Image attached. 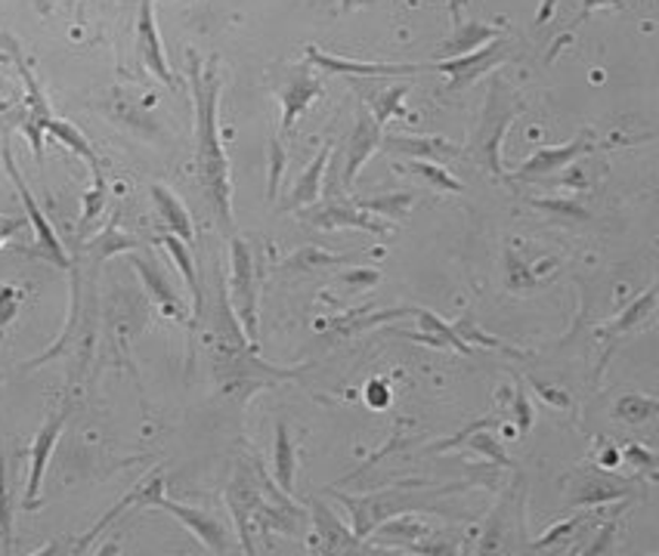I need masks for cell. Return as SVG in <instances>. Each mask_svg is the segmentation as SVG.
<instances>
[{"mask_svg": "<svg viewBox=\"0 0 659 556\" xmlns=\"http://www.w3.org/2000/svg\"><path fill=\"white\" fill-rule=\"evenodd\" d=\"M161 244L168 248V254L174 257V263H177L180 275H183V282L190 285V294H193V303H195V316H202V282H198V272H195V260L193 254H190V248H186V241L177 239L174 232H164L161 236Z\"/></svg>", "mask_w": 659, "mask_h": 556, "instance_id": "cell-29", "label": "cell"}, {"mask_svg": "<svg viewBox=\"0 0 659 556\" xmlns=\"http://www.w3.org/2000/svg\"><path fill=\"white\" fill-rule=\"evenodd\" d=\"M412 316L419 318V328L421 331H400V337L406 340H415V344H424V347H446V350H458V352H471L465 340L458 337L455 331V325L450 321H443V318L431 313V309H419V306H412Z\"/></svg>", "mask_w": 659, "mask_h": 556, "instance_id": "cell-20", "label": "cell"}, {"mask_svg": "<svg viewBox=\"0 0 659 556\" xmlns=\"http://www.w3.org/2000/svg\"><path fill=\"white\" fill-rule=\"evenodd\" d=\"M44 133L56 137L60 143H65V149H72L78 159L87 161V167H90L94 174H102V164H99L94 145H90V140H87L75 124H68V121H63V118H50L47 124H44Z\"/></svg>", "mask_w": 659, "mask_h": 556, "instance_id": "cell-27", "label": "cell"}, {"mask_svg": "<svg viewBox=\"0 0 659 556\" xmlns=\"http://www.w3.org/2000/svg\"><path fill=\"white\" fill-rule=\"evenodd\" d=\"M313 525H316V544L322 554H356L363 550V541L356 538L354 528H344L338 516L322 501H313Z\"/></svg>", "mask_w": 659, "mask_h": 556, "instance_id": "cell-19", "label": "cell"}, {"mask_svg": "<svg viewBox=\"0 0 659 556\" xmlns=\"http://www.w3.org/2000/svg\"><path fill=\"white\" fill-rule=\"evenodd\" d=\"M619 516H623V508L613 510V516L604 523V528L597 532L592 544L585 547V556H601V554H611L613 538H616V528H619Z\"/></svg>", "mask_w": 659, "mask_h": 556, "instance_id": "cell-39", "label": "cell"}, {"mask_svg": "<svg viewBox=\"0 0 659 556\" xmlns=\"http://www.w3.org/2000/svg\"><path fill=\"white\" fill-rule=\"evenodd\" d=\"M657 412V399L650 396H623L616 402V408H613V414H616L623 424H644V421H650Z\"/></svg>", "mask_w": 659, "mask_h": 556, "instance_id": "cell-34", "label": "cell"}, {"mask_svg": "<svg viewBox=\"0 0 659 556\" xmlns=\"http://www.w3.org/2000/svg\"><path fill=\"white\" fill-rule=\"evenodd\" d=\"M462 3H465V0H452L450 7H452V25H458V22H462Z\"/></svg>", "mask_w": 659, "mask_h": 556, "instance_id": "cell-51", "label": "cell"}, {"mask_svg": "<svg viewBox=\"0 0 659 556\" xmlns=\"http://www.w3.org/2000/svg\"><path fill=\"white\" fill-rule=\"evenodd\" d=\"M267 494H260V473L258 467H239L236 479L226 489V504L233 510V520L239 528V541L245 554H255V535L251 525L258 520V510Z\"/></svg>", "mask_w": 659, "mask_h": 556, "instance_id": "cell-7", "label": "cell"}, {"mask_svg": "<svg viewBox=\"0 0 659 556\" xmlns=\"http://www.w3.org/2000/svg\"><path fill=\"white\" fill-rule=\"evenodd\" d=\"M366 402H369L371 408H387L390 405V386H387L385 381H369V386H366Z\"/></svg>", "mask_w": 659, "mask_h": 556, "instance_id": "cell-45", "label": "cell"}, {"mask_svg": "<svg viewBox=\"0 0 659 556\" xmlns=\"http://www.w3.org/2000/svg\"><path fill=\"white\" fill-rule=\"evenodd\" d=\"M501 29L499 25H480V22H458L452 25V34L443 41V59L450 56H462V53H471V50L483 47L486 41L499 37Z\"/></svg>", "mask_w": 659, "mask_h": 556, "instance_id": "cell-25", "label": "cell"}, {"mask_svg": "<svg viewBox=\"0 0 659 556\" xmlns=\"http://www.w3.org/2000/svg\"><path fill=\"white\" fill-rule=\"evenodd\" d=\"M356 207L369 210L375 217H381L387 222H402L409 217V210L415 207V195L412 192H393V195H366L356 198Z\"/></svg>", "mask_w": 659, "mask_h": 556, "instance_id": "cell-28", "label": "cell"}, {"mask_svg": "<svg viewBox=\"0 0 659 556\" xmlns=\"http://www.w3.org/2000/svg\"><path fill=\"white\" fill-rule=\"evenodd\" d=\"M137 56H140L145 72L155 75L164 87H177V78H174L171 65L164 59L159 25H155V3H152V0H140V17H137Z\"/></svg>", "mask_w": 659, "mask_h": 556, "instance_id": "cell-10", "label": "cell"}, {"mask_svg": "<svg viewBox=\"0 0 659 556\" xmlns=\"http://www.w3.org/2000/svg\"><path fill=\"white\" fill-rule=\"evenodd\" d=\"M508 56H511V37H508V34H499V37L486 41L483 47L471 50V53L450 56V59H436L434 68L450 78L452 90H458V87H471V84L480 80L483 75L496 72Z\"/></svg>", "mask_w": 659, "mask_h": 556, "instance_id": "cell-6", "label": "cell"}, {"mask_svg": "<svg viewBox=\"0 0 659 556\" xmlns=\"http://www.w3.org/2000/svg\"><path fill=\"white\" fill-rule=\"evenodd\" d=\"M306 63L316 65L328 75H344V78H400V75H415L421 65H402V63H359V59H341V56H328L320 47L306 44L304 47Z\"/></svg>", "mask_w": 659, "mask_h": 556, "instance_id": "cell-12", "label": "cell"}, {"mask_svg": "<svg viewBox=\"0 0 659 556\" xmlns=\"http://www.w3.org/2000/svg\"><path fill=\"white\" fill-rule=\"evenodd\" d=\"M375 149H381V124L371 118V111L366 106H359L356 111V124L347 137V143L341 149L344 164H341V186L350 192L356 183V174L363 171V164L375 155Z\"/></svg>", "mask_w": 659, "mask_h": 556, "instance_id": "cell-8", "label": "cell"}, {"mask_svg": "<svg viewBox=\"0 0 659 556\" xmlns=\"http://www.w3.org/2000/svg\"><path fill=\"white\" fill-rule=\"evenodd\" d=\"M381 282V272L378 270H347L338 272V285L350 287V294H363Z\"/></svg>", "mask_w": 659, "mask_h": 556, "instance_id": "cell-40", "label": "cell"}, {"mask_svg": "<svg viewBox=\"0 0 659 556\" xmlns=\"http://www.w3.org/2000/svg\"><path fill=\"white\" fill-rule=\"evenodd\" d=\"M0 90H7V84H3V80H0Z\"/></svg>", "mask_w": 659, "mask_h": 556, "instance_id": "cell-52", "label": "cell"}, {"mask_svg": "<svg viewBox=\"0 0 659 556\" xmlns=\"http://www.w3.org/2000/svg\"><path fill=\"white\" fill-rule=\"evenodd\" d=\"M3 167H7V174H10V179H13V186H17L22 205H25V214H29V222H32L34 229V239H37V254L44 257V260H50L53 266L68 270L72 260H68V254H65L63 241H60V236H56V229L50 226L47 214L41 210L37 198H34L32 189H29V183H25L22 174H19L17 161H13V152H10V140H7V137H3Z\"/></svg>", "mask_w": 659, "mask_h": 556, "instance_id": "cell-5", "label": "cell"}, {"mask_svg": "<svg viewBox=\"0 0 659 556\" xmlns=\"http://www.w3.org/2000/svg\"><path fill=\"white\" fill-rule=\"evenodd\" d=\"M511 421H515V427L520 436H527V433L532 429V421H536L530 399H527V393H523L520 383L515 386V399H511Z\"/></svg>", "mask_w": 659, "mask_h": 556, "instance_id": "cell-38", "label": "cell"}, {"mask_svg": "<svg viewBox=\"0 0 659 556\" xmlns=\"http://www.w3.org/2000/svg\"><path fill=\"white\" fill-rule=\"evenodd\" d=\"M412 316V306H393V309H378V313H363V309H356L350 316H341L332 321V334L335 337H354L359 331H369V328H378V325H385V321H393V318H406Z\"/></svg>", "mask_w": 659, "mask_h": 556, "instance_id": "cell-26", "label": "cell"}, {"mask_svg": "<svg viewBox=\"0 0 659 556\" xmlns=\"http://www.w3.org/2000/svg\"><path fill=\"white\" fill-rule=\"evenodd\" d=\"M344 263V257L335 254H325L322 248H301L298 254H291L285 263H282V270L285 272H316V270H328V266H338Z\"/></svg>", "mask_w": 659, "mask_h": 556, "instance_id": "cell-32", "label": "cell"}, {"mask_svg": "<svg viewBox=\"0 0 659 556\" xmlns=\"http://www.w3.org/2000/svg\"><path fill=\"white\" fill-rule=\"evenodd\" d=\"M341 504L350 510L354 520V535L359 541L371 538L378 532V525L385 520H397L406 510H424L431 508L428 498L419 492H378L363 494V498H341Z\"/></svg>", "mask_w": 659, "mask_h": 556, "instance_id": "cell-4", "label": "cell"}, {"mask_svg": "<svg viewBox=\"0 0 659 556\" xmlns=\"http://www.w3.org/2000/svg\"><path fill=\"white\" fill-rule=\"evenodd\" d=\"M149 192H152V201L159 207V217L161 222H164V229L174 232V236L186 241V244H193V217H190V210L183 207V201H180L177 195L168 189V186H161V183H155Z\"/></svg>", "mask_w": 659, "mask_h": 556, "instance_id": "cell-22", "label": "cell"}, {"mask_svg": "<svg viewBox=\"0 0 659 556\" xmlns=\"http://www.w3.org/2000/svg\"><path fill=\"white\" fill-rule=\"evenodd\" d=\"M152 508L168 510L174 520H180V523L193 532L195 538L202 541V547H205L208 554H229V535L224 532V525H220L217 516H210V513H205V510L198 508L177 504V501H168L164 494H159V498L152 501Z\"/></svg>", "mask_w": 659, "mask_h": 556, "instance_id": "cell-13", "label": "cell"}, {"mask_svg": "<svg viewBox=\"0 0 659 556\" xmlns=\"http://www.w3.org/2000/svg\"><path fill=\"white\" fill-rule=\"evenodd\" d=\"M22 306V291L17 285H0V328H7L17 318Z\"/></svg>", "mask_w": 659, "mask_h": 556, "instance_id": "cell-42", "label": "cell"}, {"mask_svg": "<svg viewBox=\"0 0 659 556\" xmlns=\"http://www.w3.org/2000/svg\"><path fill=\"white\" fill-rule=\"evenodd\" d=\"M320 96L322 84L320 78L310 75V68H304V65L289 68V75H285L282 87H279V102H282V118H279V124H282V133H285V137H291L298 118H301Z\"/></svg>", "mask_w": 659, "mask_h": 556, "instance_id": "cell-11", "label": "cell"}, {"mask_svg": "<svg viewBox=\"0 0 659 556\" xmlns=\"http://www.w3.org/2000/svg\"><path fill=\"white\" fill-rule=\"evenodd\" d=\"M285 164H289L285 149H282L279 140H273V143H270V189H267V198H270V201H276V195H279V179L285 174Z\"/></svg>", "mask_w": 659, "mask_h": 556, "instance_id": "cell-41", "label": "cell"}, {"mask_svg": "<svg viewBox=\"0 0 659 556\" xmlns=\"http://www.w3.org/2000/svg\"><path fill=\"white\" fill-rule=\"evenodd\" d=\"M505 94V87L501 84H493V96H489V102H486V111H483V124L477 130V137L471 140V159L477 161L480 167H486L493 176H499L505 179V171H501V161H499V143L501 137H505V130L511 128V121L517 118V111L523 109L520 102H508V99H501Z\"/></svg>", "mask_w": 659, "mask_h": 556, "instance_id": "cell-3", "label": "cell"}, {"mask_svg": "<svg viewBox=\"0 0 659 556\" xmlns=\"http://www.w3.org/2000/svg\"><path fill=\"white\" fill-rule=\"evenodd\" d=\"M619 461H623V455H619L616 448H604V451H601V458H597L601 470H616V467H619Z\"/></svg>", "mask_w": 659, "mask_h": 556, "instance_id": "cell-48", "label": "cell"}, {"mask_svg": "<svg viewBox=\"0 0 659 556\" xmlns=\"http://www.w3.org/2000/svg\"><path fill=\"white\" fill-rule=\"evenodd\" d=\"M294 473H298V451L291 439L289 424L279 421L276 424V448H273V477L276 486L285 494H294Z\"/></svg>", "mask_w": 659, "mask_h": 556, "instance_id": "cell-24", "label": "cell"}, {"mask_svg": "<svg viewBox=\"0 0 659 556\" xmlns=\"http://www.w3.org/2000/svg\"><path fill=\"white\" fill-rule=\"evenodd\" d=\"M369 3H375V0H338V13H354V10H359V7H369Z\"/></svg>", "mask_w": 659, "mask_h": 556, "instance_id": "cell-50", "label": "cell"}, {"mask_svg": "<svg viewBox=\"0 0 659 556\" xmlns=\"http://www.w3.org/2000/svg\"><path fill=\"white\" fill-rule=\"evenodd\" d=\"M592 149H595L592 133H580L573 143L566 145H545V149H539L532 159H527L520 167H517V179H539V176L558 174L561 167L573 164L580 155L592 152Z\"/></svg>", "mask_w": 659, "mask_h": 556, "instance_id": "cell-14", "label": "cell"}, {"mask_svg": "<svg viewBox=\"0 0 659 556\" xmlns=\"http://www.w3.org/2000/svg\"><path fill=\"white\" fill-rule=\"evenodd\" d=\"M623 458L635 464V470H644V473H653V467H657V458L650 451H644L641 445H628Z\"/></svg>", "mask_w": 659, "mask_h": 556, "instance_id": "cell-44", "label": "cell"}, {"mask_svg": "<svg viewBox=\"0 0 659 556\" xmlns=\"http://www.w3.org/2000/svg\"><path fill=\"white\" fill-rule=\"evenodd\" d=\"M304 226L313 229H363L371 236H387V222L375 217L363 207L347 205V201H325V205H310V210H298Z\"/></svg>", "mask_w": 659, "mask_h": 556, "instance_id": "cell-9", "label": "cell"}, {"mask_svg": "<svg viewBox=\"0 0 659 556\" xmlns=\"http://www.w3.org/2000/svg\"><path fill=\"white\" fill-rule=\"evenodd\" d=\"M626 486H619V482H613V479H588L585 486L576 494V504L580 508H595V504H607V501H616V498H628Z\"/></svg>", "mask_w": 659, "mask_h": 556, "instance_id": "cell-31", "label": "cell"}, {"mask_svg": "<svg viewBox=\"0 0 659 556\" xmlns=\"http://www.w3.org/2000/svg\"><path fill=\"white\" fill-rule=\"evenodd\" d=\"M190 84L195 99V171L198 183L208 198L210 210L226 232H233V176H229V159H226L224 140H220V75L217 59H210L208 68L190 56Z\"/></svg>", "mask_w": 659, "mask_h": 556, "instance_id": "cell-1", "label": "cell"}, {"mask_svg": "<svg viewBox=\"0 0 659 556\" xmlns=\"http://www.w3.org/2000/svg\"><path fill=\"white\" fill-rule=\"evenodd\" d=\"M328 161H332V143H325L320 149V155L310 161L304 167V174L294 179V186L285 195V201H282V210L285 214H298V210H304V207L316 205L322 195V176L328 171Z\"/></svg>", "mask_w": 659, "mask_h": 556, "instance_id": "cell-18", "label": "cell"}, {"mask_svg": "<svg viewBox=\"0 0 659 556\" xmlns=\"http://www.w3.org/2000/svg\"><path fill=\"white\" fill-rule=\"evenodd\" d=\"M582 525V516H573V520H563L561 525H554V528H548L545 535H542V538L536 541V544H532V547H536V550H545V547H551V544H554V541H566L570 538V535H573V532H576V528H580Z\"/></svg>", "mask_w": 659, "mask_h": 556, "instance_id": "cell-43", "label": "cell"}, {"mask_svg": "<svg viewBox=\"0 0 659 556\" xmlns=\"http://www.w3.org/2000/svg\"><path fill=\"white\" fill-rule=\"evenodd\" d=\"M102 207H106V176L94 174V189L84 195V210H80V222H78L80 236L94 226V220H97Z\"/></svg>", "mask_w": 659, "mask_h": 556, "instance_id": "cell-36", "label": "cell"}, {"mask_svg": "<svg viewBox=\"0 0 659 556\" xmlns=\"http://www.w3.org/2000/svg\"><path fill=\"white\" fill-rule=\"evenodd\" d=\"M409 171L412 174L424 176L436 192H450V195H458V192L465 189L455 176L443 167V164H436V161H409Z\"/></svg>", "mask_w": 659, "mask_h": 556, "instance_id": "cell-33", "label": "cell"}, {"mask_svg": "<svg viewBox=\"0 0 659 556\" xmlns=\"http://www.w3.org/2000/svg\"><path fill=\"white\" fill-rule=\"evenodd\" d=\"M611 7H616V10H619V7H623V0H582V10H580V17L573 19V29H576V25H580L585 17H592L595 10H611Z\"/></svg>", "mask_w": 659, "mask_h": 556, "instance_id": "cell-46", "label": "cell"}, {"mask_svg": "<svg viewBox=\"0 0 659 556\" xmlns=\"http://www.w3.org/2000/svg\"><path fill=\"white\" fill-rule=\"evenodd\" d=\"M381 145L390 155H406L409 161H440L458 155V145L446 143L440 137H387L381 133Z\"/></svg>", "mask_w": 659, "mask_h": 556, "instance_id": "cell-21", "label": "cell"}, {"mask_svg": "<svg viewBox=\"0 0 659 556\" xmlns=\"http://www.w3.org/2000/svg\"><path fill=\"white\" fill-rule=\"evenodd\" d=\"M0 244H3V232H0Z\"/></svg>", "mask_w": 659, "mask_h": 556, "instance_id": "cell-53", "label": "cell"}, {"mask_svg": "<svg viewBox=\"0 0 659 556\" xmlns=\"http://www.w3.org/2000/svg\"><path fill=\"white\" fill-rule=\"evenodd\" d=\"M409 96V84H393L387 90H366V109L371 111V118L385 128L393 115H402V99Z\"/></svg>", "mask_w": 659, "mask_h": 556, "instance_id": "cell-30", "label": "cell"}, {"mask_svg": "<svg viewBox=\"0 0 659 556\" xmlns=\"http://www.w3.org/2000/svg\"><path fill=\"white\" fill-rule=\"evenodd\" d=\"M65 417H68V408L53 414L47 424L37 429V436H34L32 451H29V455H32V467H29L25 508H37V498H41V482H44V473H47L50 455H53V448H56V443H60V433H63V427H65Z\"/></svg>", "mask_w": 659, "mask_h": 556, "instance_id": "cell-15", "label": "cell"}, {"mask_svg": "<svg viewBox=\"0 0 659 556\" xmlns=\"http://www.w3.org/2000/svg\"><path fill=\"white\" fill-rule=\"evenodd\" d=\"M130 248H137V241L128 239L125 232H118V229H106L102 236H99L94 244H90V251L97 257H109L118 254V251H130Z\"/></svg>", "mask_w": 659, "mask_h": 556, "instance_id": "cell-37", "label": "cell"}, {"mask_svg": "<svg viewBox=\"0 0 659 556\" xmlns=\"http://www.w3.org/2000/svg\"><path fill=\"white\" fill-rule=\"evenodd\" d=\"M653 313H657V285L647 287L641 297H635V303L628 306L623 316L616 318V321H611L607 328H601V337H604V340H616V337H626V334H631L635 328L647 325V318L653 316Z\"/></svg>", "mask_w": 659, "mask_h": 556, "instance_id": "cell-23", "label": "cell"}, {"mask_svg": "<svg viewBox=\"0 0 659 556\" xmlns=\"http://www.w3.org/2000/svg\"><path fill=\"white\" fill-rule=\"evenodd\" d=\"M13 508H17V498L10 494L7 461H3V455H0V541H3L7 550H10V544H13Z\"/></svg>", "mask_w": 659, "mask_h": 556, "instance_id": "cell-35", "label": "cell"}, {"mask_svg": "<svg viewBox=\"0 0 659 556\" xmlns=\"http://www.w3.org/2000/svg\"><path fill=\"white\" fill-rule=\"evenodd\" d=\"M130 266L140 272L145 291H149V297L159 303L164 316H174V318L186 316V306H183V301H180L177 287L171 285V279L164 275V270H161V263L155 260V257L130 254Z\"/></svg>", "mask_w": 659, "mask_h": 556, "instance_id": "cell-16", "label": "cell"}, {"mask_svg": "<svg viewBox=\"0 0 659 556\" xmlns=\"http://www.w3.org/2000/svg\"><path fill=\"white\" fill-rule=\"evenodd\" d=\"M159 494H164V477H161V473H152V477L143 479V482H137V486L130 489V494H125V498H121V501H118V504H115V508L78 541V550H87V547H90V544H94V541H97L99 535H102V532L118 520V516H125L130 508H137V504H140V508H152V501H155Z\"/></svg>", "mask_w": 659, "mask_h": 556, "instance_id": "cell-17", "label": "cell"}, {"mask_svg": "<svg viewBox=\"0 0 659 556\" xmlns=\"http://www.w3.org/2000/svg\"><path fill=\"white\" fill-rule=\"evenodd\" d=\"M68 3H75L78 7V25L84 22V0H68ZM56 7V0H37V13H50Z\"/></svg>", "mask_w": 659, "mask_h": 556, "instance_id": "cell-49", "label": "cell"}, {"mask_svg": "<svg viewBox=\"0 0 659 556\" xmlns=\"http://www.w3.org/2000/svg\"><path fill=\"white\" fill-rule=\"evenodd\" d=\"M22 118H25V102L22 106H0V121H7V124H22Z\"/></svg>", "mask_w": 659, "mask_h": 556, "instance_id": "cell-47", "label": "cell"}, {"mask_svg": "<svg viewBox=\"0 0 659 556\" xmlns=\"http://www.w3.org/2000/svg\"><path fill=\"white\" fill-rule=\"evenodd\" d=\"M226 297L241 321V331L251 347H258V263L251 244L239 236L229 239V287Z\"/></svg>", "mask_w": 659, "mask_h": 556, "instance_id": "cell-2", "label": "cell"}]
</instances>
